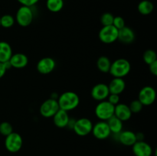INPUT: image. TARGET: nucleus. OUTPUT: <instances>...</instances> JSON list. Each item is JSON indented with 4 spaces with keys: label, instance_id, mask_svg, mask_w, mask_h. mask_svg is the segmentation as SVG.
I'll use <instances>...</instances> for the list:
<instances>
[{
    "label": "nucleus",
    "instance_id": "nucleus-31",
    "mask_svg": "<svg viewBox=\"0 0 157 156\" xmlns=\"http://www.w3.org/2000/svg\"><path fill=\"white\" fill-rule=\"evenodd\" d=\"M107 101H108L110 103H111L112 105L116 106L118 103H120V101H121V98H120V95L117 94H113V93H110L107 97Z\"/></svg>",
    "mask_w": 157,
    "mask_h": 156
},
{
    "label": "nucleus",
    "instance_id": "nucleus-13",
    "mask_svg": "<svg viewBox=\"0 0 157 156\" xmlns=\"http://www.w3.org/2000/svg\"><path fill=\"white\" fill-rule=\"evenodd\" d=\"M132 150L135 156H151L153 154L151 145L144 140L136 141L132 145Z\"/></svg>",
    "mask_w": 157,
    "mask_h": 156
},
{
    "label": "nucleus",
    "instance_id": "nucleus-21",
    "mask_svg": "<svg viewBox=\"0 0 157 156\" xmlns=\"http://www.w3.org/2000/svg\"><path fill=\"white\" fill-rule=\"evenodd\" d=\"M107 125L110 130V132L114 134H119L121 131H123V122L121 119L113 115L107 121Z\"/></svg>",
    "mask_w": 157,
    "mask_h": 156
},
{
    "label": "nucleus",
    "instance_id": "nucleus-10",
    "mask_svg": "<svg viewBox=\"0 0 157 156\" xmlns=\"http://www.w3.org/2000/svg\"><path fill=\"white\" fill-rule=\"evenodd\" d=\"M91 132L96 139L100 140L107 139L111 134L107 121H100L95 125H93Z\"/></svg>",
    "mask_w": 157,
    "mask_h": 156
},
{
    "label": "nucleus",
    "instance_id": "nucleus-18",
    "mask_svg": "<svg viewBox=\"0 0 157 156\" xmlns=\"http://www.w3.org/2000/svg\"><path fill=\"white\" fill-rule=\"evenodd\" d=\"M110 93L120 95L124 91L126 88V83L123 78L114 77L108 84Z\"/></svg>",
    "mask_w": 157,
    "mask_h": 156
},
{
    "label": "nucleus",
    "instance_id": "nucleus-3",
    "mask_svg": "<svg viewBox=\"0 0 157 156\" xmlns=\"http://www.w3.org/2000/svg\"><path fill=\"white\" fill-rule=\"evenodd\" d=\"M114 106L107 100L101 101L95 107V115L101 121H107L114 115Z\"/></svg>",
    "mask_w": 157,
    "mask_h": 156
},
{
    "label": "nucleus",
    "instance_id": "nucleus-14",
    "mask_svg": "<svg viewBox=\"0 0 157 156\" xmlns=\"http://www.w3.org/2000/svg\"><path fill=\"white\" fill-rule=\"evenodd\" d=\"M133 113L130 111L129 106L124 103H118L114 106V116L121 119L122 122L128 121L131 118Z\"/></svg>",
    "mask_w": 157,
    "mask_h": 156
},
{
    "label": "nucleus",
    "instance_id": "nucleus-34",
    "mask_svg": "<svg viewBox=\"0 0 157 156\" xmlns=\"http://www.w3.org/2000/svg\"><path fill=\"white\" fill-rule=\"evenodd\" d=\"M6 68L5 67L4 63H1L0 62V79L6 74Z\"/></svg>",
    "mask_w": 157,
    "mask_h": 156
},
{
    "label": "nucleus",
    "instance_id": "nucleus-6",
    "mask_svg": "<svg viewBox=\"0 0 157 156\" xmlns=\"http://www.w3.org/2000/svg\"><path fill=\"white\" fill-rule=\"evenodd\" d=\"M98 37L101 42L104 44H112L118 39V29L113 25L103 26L100 30Z\"/></svg>",
    "mask_w": 157,
    "mask_h": 156
},
{
    "label": "nucleus",
    "instance_id": "nucleus-20",
    "mask_svg": "<svg viewBox=\"0 0 157 156\" xmlns=\"http://www.w3.org/2000/svg\"><path fill=\"white\" fill-rule=\"evenodd\" d=\"M12 55V49L10 44L6 41H0V62L9 61Z\"/></svg>",
    "mask_w": 157,
    "mask_h": 156
},
{
    "label": "nucleus",
    "instance_id": "nucleus-26",
    "mask_svg": "<svg viewBox=\"0 0 157 156\" xmlns=\"http://www.w3.org/2000/svg\"><path fill=\"white\" fill-rule=\"evenodd\" d=\"M15 24V18L11 15H4L0 17V25L5 28H9Z\"/></svg>",
    "mask_w": 157,
    "mask_h": 156
},
{
    "label": "nucleus",
    "instance_id": "nucleus-11",
    "mask_svg": "<svg viewBox=\"0 0 157 156\" xmlns=\"http://www.w3.org/2000/svg\"><path fill=\"white\" fill-rule=\"evenodd\" d=\"M90 94H91L92 98L95 100L99 101V102L105 100L110 94L108 85L106 84H103V83L96 84L92 88Z\"/></svg>",
    "mask_w": 157,
    "mask_h": 156
},
{
    "label": "nucleus",
    "instance_id": "nucleus-9",
    "mask_svg": "<svg viewBox=\"0 0 157 156\" xmlns=\"http://www.w3.org/2000/svg\"><path fill=\"white\" fill-rule=\"evenodd\" d=\"M156 98V90L150 86L143 87L139 92L138 100L144 106H150L155 102Z\"/></svg>",
    "mask_w": 157,
    "mask_h": 156
},
{
    "label": "nucleus",
    "instance_id": "nucleus-30",
    "mask_svg": "<svg viewBox=\"0 0 157 156\" xmlns=\"http://www.w3.org/2000/svg\"><path fill=\"white\" fill-rule=\"evenodd\" d=\"M113 25L117 29L120 30V29L123 28L126 26L125 21H124V18H123L121 16H116L113 18Z\"/></svg>",
    "mask_w": 157,
    "mask_h": 156
},
{
    "label": "nucleus",
    "instance_id": "nucleus-24",
    "mask_svg": "<svg viewBox=\"0 0 157 156\" xmlns=\"http://www.w3.org/2000/svg\"><path fill=\"white\" fill-rule=\"evenodd\" d=\"M64 0H47L46 6L47 9L52 12H60L64 7Z\"/></svg>",
    "mask_w": 157,
    "mask_h": 156
},
{
    "label": "nucleus",
    "instance_id": "nucleus-15",
    "mask_svg": "<svg viewBox=\"0 0 157 156\" xmlns=\"http://www.w3.org/2000/svg\"><path fill=\"white\" fill-rule=\"evenodd\" d=\"M9 63L13 68L21 69L25 67L29 64V58L25 54L17 53L12 54V57L9 59Z\"/></svg>",
    "mask_w": 157,
    "mask_h": 156
},
{
    "label": "nucleus",
    "instance_id": "nucleus-16",
    "mask_svg": "<svg viewBox=\"0 0 157 156\" xmlns=\"http://www.w3.org/2000/svg\"><path fill=\"white\" fill-rule=\"evenodd\" d=\"M124 44H131L135 40V33L130 28L124 27L118 30V39Z\"/></svg>",
    "mask_w": 157,
    "mask_h": 156
},
{
    "label": "nucleus",
    "instance_id": "nucleus-17",
    "mask_svg": "<svg viewBox=\"0 0 157 156\" xmlns=\"http://www.w3.org/2000/svg\"><path fill=\"white\" fill-rule=\"evenodd\" d=\"M52 118H53L54 124L57 127L61 128L67 127L68 121L70 119V117H69L67 112L61 110V109L58 110V111L54 115V116Z\"/></svg>",
    "mask_w": 157,
    "mask_h": 156
},
{
    "label": "nucleus",
    "instance_id": "nucleus-35",
    "mask_svg": "<svg viewBox=\"0 0 157 156\" xmlns=\"http://www.w3.org/2000/svg\"><path fill=\"white\" fill-rule=\"evenodd\" d=\"M75 120H76V119H69L68 123H67V127H68L70 129H73V127H74V125H75Z\"/></svg>",
    "mask_w": 157,
    "mask_h": 156
},
{
    "label": "nucleus",
    "instance_id": "nucleus-2",
    "mask_svg": "<svg viewBox=\"0 0 157 156\" xmlns=\"http://www.w3.org/2000/svg\"><path fill=\"white\" fill-rule=\"evenodd\" d=\"M131 70L130 63L124 58H119L111 63L109 73L117 78H123L129 74Z\"/></svg>",
    "mask_w": 157,
    "mask_h": 156
},
{
    "label": "nucleus",
    "instance_id": "nucleus-5",
    "mask_svg": "<svg viewBox=\"0 0 157 156\" xmlns=\"http://www.w3.org/2000/svg\"><path fill=\"white\" fill-rule=\"evenodd\" d=\"M23 145V139L21 135L12 132L9 136H6L5 146L6 150L11 153L18 152Z\"/></svg>",
    "mask_w": 157,
    "mask_h": 156
},
{
    "label": "nucleus",
    "instance_id": "nucleus-36",
    "mask_svg": "<svg viewBox=\"0 0 157 156\" xmlns=\"http://www.w3.org/2000/svg\"><path fill=\"white\" fill-rule=\"evenodd\" d=\"M0 26H1V25H0Z\"/></svg>",
    "mask_w": 157,
    "mask_h": 156
},
{
    "label": "nucleus",
    "instance_id": "nucleus-8",
    "mask_svg": "<svg viewBox=\"0 0 157 156\" xmlns=\"http://www.w3.org/2000/svg\"><path fill=\"white\" fill-rule=\"evenodd\" d=\"M93 128V123L87 118H81L75 120L73 130L78 136H86L90 134Z\"/></svg>",
    "mask_w": 157,
    "mask_h": 156
},
{
    "label": "nucleus",
    "instance_id": "nucleus-29",
    "mask_svg": "<svg viewBox=\"0 0 157 156\" xmlns=\"http://www.w3.org/2000/svg\"><path fill=\"white\" fill-rule=\"evenodd\" d=\"M143 107H144V105L138 99L133 100L129 106V108H130L132 113H140L143 110Z\"/></svg>",
    "mask_w": 157,
    "mask_h": 156
},
{
    "label": "nucleus",
    "instance_id": "nucleus-12",
    "mask_svg": "<svg viewBox=\"0 0 157 156\" xmlns=\"http://www.w3.org/2000/svg\"><path fill=\"white\" fill-rule=\"evenodd\" d=\"M56 62L55 60L49 57L41 58L37 64V70L41 74H48L55 70Z\"/></svg>",
    "mask_w": 157,
    "mask_h": 156
},
{
    "label": "nucleus",
    "instance_id": "nucleus-1",
    "mask_svg": "<svg viewBox=\"0 0 157 156\" xmlns=\"http://www.w3.org/2000/svg\"><path fill=\"white\" fill-rule=\"evenodd\" d=\"M57 100L59 108L67 112L76 109L80 103L79 96L73 91L64 92L58 96Z\"/></svg>",
    "mask_w": 157,
    "mask_h": 156
},
{
    "label": "nucleus",
    "instance_id": "nucleus-19",
    "mask_svg": "<svg viewBox=\"0 0 157 156\" xmlns=\"http://www.w3.org/2000/svg\"><path fill=\"white\" fill-rule=\"evenodd\" d=\"M118 139H119L120 142L124 145H126V146H132L137 141L136 133L130 131V130L121 131L119 133Z\"/></svg>",
    "mask_w": 157,
    "mask_h": 156
},
{
    "label": "nucleus",
    "instance_id": "nucleus-27",
    "mask_svg": "<svg viewBox=\"0 0 157 156\" xmlns=\"http://www.w3.org/2000/svg\"><path fill=\"white\" fill-rule=\"evenodd\" d=\"M13 132L12 125L8 122H2L0 123V134L2 136H7Z\"/></svg>",
    "mask_w": 157,
    "mask_h": 156
},
{
    "label": "nucleus",
    "instance_id": "nucleus-32",
    "mask_svg": "<svg viewBox=\"0 0 157 156\" xmlns=\"http://www.w3.org/2000/svg\"><path fill=\"white\" fill-rule=\"evenodd\" d=\"M20 4H21V6H29V7H32V6H35L36 3H38V2L39 0H17Z\"/></svg>",
    "mask_w": 157,
    "mask_h": 156
},
{
    "label": "nucleus",
    "instance_id": "nucleus-7",
    "mask_svg": "<svg viewBox=\"0 0 157 156\" xmlns=\"http://www.w3.org/2000/svg\"><path fill=\"white\" fill-rule=\"evenodd\" d=\"M59 109L58 100L50 98V99H46L41 103L39 111L43 117L52 118L58 111Z\"/></svg>",
    "mask_w": 157,
    "mask_h": 156
},
{
    "label": "nucleus",
    "instance_id": "nucleus-33",
    "mask_svg": "<svg viewBox=\"0 0 157 156\" xmlns=\"http://www.w3.org/2000/svg\"><path fill=\"white\" fill-rule=\"evenodd\" d=\"M149 70H150V73L154 76L157 75V61H154L153 63L150 64L149 65Z\"/></svg>",
    "mask_w": 157,
    "mask_h": 156
},
{
    "label": "nucleus",
    "instance_id": "nucleus-28",
    "mask_svg": "<svg viewBox=\"0 0 157 156\" xmlns=\"http://www.w3.org/2000/svg\"><path fill=\"white\" fill-rule=\"evenodd\" d=\"M113 18H114V16L111 13H110V12H105L101 17V24H103V26L113 25Z\"/></svg>",
    "mask_w": 157,
    "mask_h": 156
},
{
    "label": "nucleus",
    "instance_id": "nucleus-23",
    "mask_svg": "<svg viewBox=\"0 0 157 156\" xmlns=\"http://www.w3.org/2000/svg\"><path fill=\"white\" fill-rule=\"evenodd\" d=\"M110 65H111V62L110 59L106 56L100 57L97 61V67L98 70L102 73H109Z\"/></svg>",
    "mask_w": 157,
    "mask_h": 156
},
{
    "label": "nucleus",
    "instance_id": "nucleus-25",
    "mask_svg": "<svg viewBox=\"0 0 157 156\" xmlns=\"http://www.w3.org/2000/svg\"><path fill=\"white\" fill-rule=\"evenodd\" d=\"M143 59H144V61L146 64L150 65V64H152V63H153L154 61H157V55L156 51L153 50H151V49L147 50L144 53Z\"/></svg>",
    "mask_w": 157,
    "mask_h": 156
},
{
    "label": "nucleus",
    "instance_id": "nucleus-22",
    "mask_svg": "<svg viewBox=\"0 0 157 156\" xmlns=\"http://www.w3.org/2000/svg\"><path fill=\"white\" fill-rule=\"evenodd\" d=\"M137 9L140 13L143 15H148L153 12L154 6L153 2L149 0H143L138 4Z\"/></svg>",
    "mask_w": 157,
    "mask_h": 156
},
{
    "label": "nucleus",
    "instance_id": "nucleus-4",
    "mask_svg": "<svg viewBox=\"0 0 157 156\" xmlns=\"http://www.w3.org/2000/svg\"><path fill=\"white\" fill-rule=\"evenodd\" d=\"M34 18V14L32 7L21 6L18 9L15 15L17 23L21 27H27L32 24Z\"/></svg>",
    "mask_w": 157,
    "mask_h": 156
}]
</instances>
